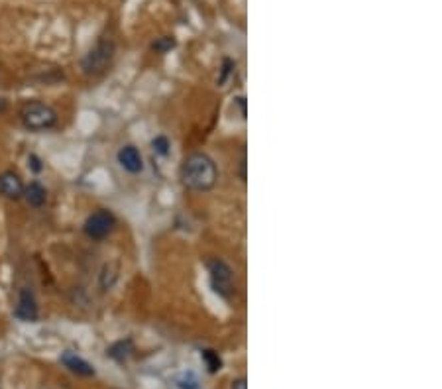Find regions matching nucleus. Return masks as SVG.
<instances>
[{
  "label": "nucleus",
  "instance_id": "f257e3e1",
  "mask_svg": "<svg viewBox=\"0 0 442 389\" xmlns=\"http://www.w3.org/2000/svg\"><path fill=\"white\" fill-rule=\"evenodd\" d=\"M181 183L193 193H206L219 181V170L211 155L203 152H195L187 155L181 163Z\"/></svg>",
  "mask_w": 442,
  "mask_h": 389
},
{
  "label": "nucleus",
  "instance_id": "f03ea898",
  "mask_svg": "<svg viewBox=\"0 0 442 389\" xmlns=\"http://www.w3.org/2000/svg\"><path fill=\"white\" fill-rule=\"evenodd\" d=\"M116 55V43L112 38L102 35L96 40L91 50L87 51L81 60V69L87 77H99L106 73L112 65V60Z\"/></svg>",
  "mask_w": 442,
  "mask_h": 389
},
{
  "label": "nucleus",
  "instance_id": "7ed1b4c3",
  "mask_svg": "<svg viewBox=\"0 0 442 389\" xmlns=\"http://www.w3.org/2000/svg\"><path fill=\"white\" fill-rule=\"evenodd\" d=\"M20 120L30 132H45L57 124V112L48 102L30 101L20 110Z\"/></svg>",
  "mask_w": 442,
  "mask_h": 389
},
{
  "label": "nucleus",
  "instance_id": "20e7f679",
  "mask_svg": "<svg viewBox=\"0 0 442 389\" xmlns=\"http://www.w3.org/2000/svg\"><path fill=\"white\" fill-rule=\"evenodd\" d=\"M206 270H209L211 287L216 295L224 301H230L236 295V278H234V270L230 268V263H226L221 258H213L206 262Z\"/></svg>",
  "mask_w": 442,
  "mask_h": 389
},
{
  "label": "nucleus",
  "instance_id": "39448f33",
  "mask_svg": "<svg viewBox=\"0 0 442 389\" xmlns=\"http://www.w3.org/2000/svg\"><path fill=\"white\" fill-rule=\"evenodd\" d=\"M116 224H118V220L114 217V212L109 211V209H99V211H94L93 214L87 217L83 230H85V234L91 240L101 242L104 238L111 236L114 229H116Z\"/></svg>",
  "mask_w": 442,
  "mask_h": 389
},
{
  "label": "nucleus",
  "instance_id": "423d86ee",
  "mask_svg": "<svg viewBox=\"0 0 442 389\" xmlns=\"http://www.w3.org/2000/svg\"><path fill=\"white\" fill-rule=\"evenodd\" d=\"M14 317L22 322H38L40 319V307L32 289H20L18 291L16 307H14Z\"/></svg>",
  "mask_w": 442,
  "mask_h": 389
},
{
  "label": "nucleus",
  "instance_id": "0eeeda50",
  "mask_svg": "<svg viewBox=\"0 0 442 389\" xmlns=\"http://www.w3.org/2000/svg\"><path fill=\"white\" fill-rule=\"evenodd\" d=\"M24 181L16 171H2L0 173V197L9 201H20L24 197Z\"/></svg>",
  "mask_w": 442,
  "mask_h": 389
},
{
  "label": "nucleus",
  "instance_id": "6e6552de",
  "mask_svg": "<svg viewBox=\"0 0 442 389\" xmlns=\"http://www.w3.org/2000/svg\"><path fill=\"white\" fill-rule=\"evenodd\" d=\"M116 160H118L120 168L128 173H132V175L142 173V170H144V160H142V153L136 146H122L116 153Z\"/></svg>",
  "mask_w": 442,
  "mask_h": 389
},
{
  "label": "nucleus",
  "instance_id": "1a4fd4ad",
  "mask_svg": "<svg viewBox=\"0 0 442 389\" xmlns=\"http://www.w3.org/2000/svg\"><path fill=\"white\" fill-rule=\"evenodd\" d=\"M60 360H61V364L65 366L71 373L83 376V378H91V376H94L93 366L89 364L85 358L77 356L75 352H71V350H65V352L61 354Z\"/></svg>",
  "mask_w": 442,
  "mask_h": 389
},
{
  "label": "nucleus",
  "instance_id": "9d476101",
  "mask_svg": "<svg viewBox=\"0 0 442 389\" xmlns=\"http://www.w3.org/2000/svg\"><path fill=\"white\" fill-rule=\"evenodd\" d=\"M22 199H26V203L32 209H42L48 203V189L40 181H30V185H26Z\"/></svg>",
  "mask_w": 442,
  "mask_h": 389
},
{
  "label": "nucleus",
  "instance_id": "9b49d317",
  "mask_svg": "<svg viewBox=\"0 0 442 389\" xmlns=\"http://www.w3.org/2000/svg\"><path fill=\"white\" fill-rule=\"evenodd\" d=\"M132 352H134L132 340H120V342H116V344H112V346L109 348V356L114 358L116 362H124Z\"/></svg>",
  "mask_w": 442,
  "mask_h": 389
},
{
  "label": "nucleus",
  "instance_id": "f8f14e48",
  "mask_svg": "<svg viewBox=\"0 0 442 389\" xmlns=\"http://www.w3.org/2000/svg\"><path fill=\"white\" fill-rule=\"evenodd\" d=\"M201 358H203V362L206 364V368H209V372L211 373H216L222 368L221 356H219V352L211 350V348L203 350V352H201Z\"/></svg>",
  "mask_w": 442,
  "mask_h": 389
},
{
  "label": "nucleus",
  "instance_id": "ddd939ff",
  "mask_svg": "<svg viewBox=\"0 0 442 389\" xmlns=\"http://www.w3.org/2000/svg\"><path fill=\"white\" fill-rule=\"evenodd\" d=\"M152 150L158 153V155H162V158L170 155L171 152L170 138H167V136H155L152 140Z\"/></svg>",
  "mask_w": 442,
  "mask_h": 389
},
{
  "label": "nucleus",
  "instance_id": "4468645a",
  "mask_svg": "<svg viewBox=\"0 0 442 389\" xmlns=\"http://www.w3.org/2000/svg\"><path fill=\"white\" fill-rule=\"evenodd\" d=\"M152 48L155 53H167L175 48V40H173V35H163V38H158L153 42Z\"/></svg>",
  "mask_w": 442,
  "mask_h": 389
},
{
  "label": "nucleus",
  "instance_id": "2eb2a0df",
  "mask_svg": "<svg viewBox=\"0 0 442 389\" xmlns=\"http://www.w3.org/2000/svg\"><path fill=\"white\" fill-rule=\"evenodd\" d=\"M177 385L181 389H199V380L193 372L183 373L181 378L177 380Z\"/></svg>",
  "mask_w": 442,
  "mask_h": 389
},
{
  "label": "nucleus",
  "instance_id": "dca6fc26",
  "mask_svg": "<svg viewBox=\"0 0 442 389\" xmlns=\"http://www.w3.org/2000/svg\"><path fill=\"white\" fill-rule=\"evenodd\" d=\"M232 69H234V61H230V60H224V65H222V75L221 79H219V83H224L226 79H228V75L232 73Z\"/></svg>",
  "mask_w": 442,
  "mask_h": 389
},
{
  "label": "nucleus",
  "instance_id": "f3484780",
  "mask_svg": "<svg viewBox=\"0 0 442 389\" xmlns=\"http://www.w3.org/2000/svg\"><path fill=\"white\" fill-rule=\"evenodd\" d=\"M28 161H30V163H32V170H34L35 173H40V171L43 170L42 160H40V158H38V155H35V153H32V155H30V158H28Z\"/></svg>",
  "mask_w": 442,
  "mask_h": 389
},
{
  "label": "nucleus",
  "instance_id": "a211bd4d",
  "mask_svg": "<svg viewBox=\"0 0 442 389\" xmlns=\"http://www.w3.org/2000/svg\"><path fill=\"white\" fill-rule=\"evenodd\" d=\"M232 389H248L246 378H238V380L232 381Z\"/></svg>",
  "mask_w": 442,
  "mask_h": 389
},
{
  "label": "nucleus",
  "instance_id": "6ab92c4d",
  "mask_svg": "<svg viewBox=\"0 0 442 389\" xmlns=\"http://www.w3.org/2000/svg\"><path fill=\"white\" fill-rule=\"evenodd\" d=\"M236 102H238L240 110H242V119H246V99H244V97H238Z\"/></svg>",
  "mask_w": 442,
  "mask_h": 389
},
{
  "label": "nucleus",
  "instance_id": "aec40b11",
  "mask_svg": "<svg viewBox=\"0 0 442 389\" xmlns=\"http://www.w3.org/2000/svg\"><path fill=\"white\" fill-rule=\"evenodd\" d=\"M6 109H9V102H6V99H2V97H0V114H2V112H6Z\"/></svg>",
  "mask_w": 442,
  "mask_h": 389
}]
</instances>
